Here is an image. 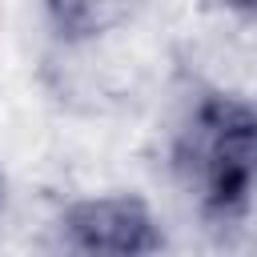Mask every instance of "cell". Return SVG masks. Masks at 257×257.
<instances>
[{
	"label": "cell",
	"mask_w": 257,
	"mask_h": 257,
	"mask_svg": "<svg viewBox=\"0 0 257 257\" xmlns=\"http://www.w3.org/2000/svg\"><path fill=\"white\" fill-rule=\"evenodd\" d=\"M0 209H4V181H0Z\"/></svg>",
	"instance_id": "cell-3"
},
{
	"label": "cell",
	"mask_w": 257,
	"mask_h": 257,
	"mask_svg": "<svg viewBox=\"0 0 257 257\" xmlns=\"http://www.w3.org/2000/svg\"><path fill=\"white\" fill-rule=\"evenodd\" d=\"M60 225L72 257H153L161 249V229L149 205L128 193L80 201Z\"/></svg>",
	"instance_id": "cell-2"
},
{
	"label": "cell",
	"mask_w": 257,
	"mask_h": 257,
	"mask_svg": "<svg viewBox=\"0 0 257 257\" xmlns=\"http://www.w3.org/2000/svg\"><path fill=\"white\" fill-rule=\"evenodd\" d=\"M177 169L197 201L229 217L257 193V108L233 96H209L177 145Z\"/></svg>",
	"instance_id": "cell-1"
}]
</instances>
